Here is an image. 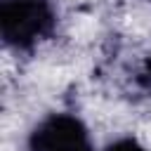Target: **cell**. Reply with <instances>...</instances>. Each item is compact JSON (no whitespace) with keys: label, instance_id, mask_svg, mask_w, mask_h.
I'll list each match as a JSON object with an SVG mask.
<instances>
[{"label":"cell","instance_id":"obj_1","mask_svg":"<svg viewBox=\"0 0 151 151\" xmlns=\"http://www.w3.org/2000/svg\"><path fill=\"white\" fill-rule=\"evenodd\" d=\"M54 0H0V40L7 50L31 54L57 31Z\"/></svg>","mask_w":151,"mask_h":151},{"label":"cell","instance_id":"obj_2","mask_svg":"<svg viewBox=\"0 0 151 151\" xmlns=\"http://www.w3.org/2000/svg\"><path fill=\"white\" fill-rule=\"evenodd\" d=\"M26 151H97L90 127L71 111L42 116L26 137Z\"/></svg>","mask_w":151,"mask_h":151},{"label":"cell","instance_id":"obj_3","mask_svg":"<svg viewBox=\"0 0 151 151\" xmlns=\"http://www.w3.org/2000/svg\"><path fill=\"white\" fill-rule=\"evenodd\" d=\"M104 151H151L149 146H144L139 139L134 137H118L113 142H109L104 146Z\"/></svg>","mask_w":151,"mask_h":151},{"label":"cell","instance_id":"obj_4","mask_svg":"<svg viewBox=\"0 0 151 151\" xmlns=\"http://www.w3.org/2000/svg\"><path fill=\"white\" fill-rule=\"evenodd\" d=\"M149 2H151V0H149Z\"/></svg>","mask_w":151,"mask_h":151}]
</instances>
